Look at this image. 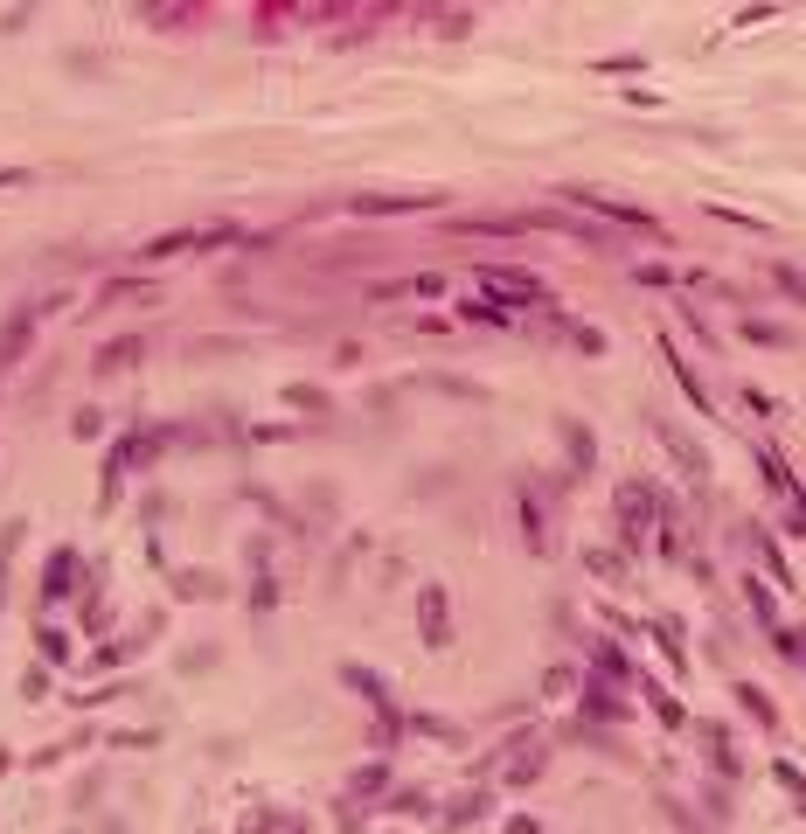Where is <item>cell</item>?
Returning <instances> with one entry per match:
<instances>
[{"mask_svg": "<svg viewBox=\"0 0 806 834\" xmlns=\"http://www.w3.org/2000/svg\"><path fill=\"white\" fill-rule=\"evenodd\" d=\"M202 834H209V828H202Z\"/></svg>", "mask_w": 806, "mask_h": 834, "instance_id": "d4e9b609", "label": "cell"}, {"mask_svg": "<svg viewBox=\"0 0 806 834\" xmlns=\"http://www.w3.org/2000/svg\"><path fill=\"white\" fill-rule=\"evenodd\" d=\"M758 466H765V480H772V494H793V473H786V459H779L772 445H758Z\"/></svg>", "mask_w": 806, "mask_h": 834, "instance_id": "9a60e30c", "label": "cell"}, {"mask_svg": "<svg viewBox=\"0 0 806 834\" xmlns=\"http://www.w3.org/2000/svg\"><path fill=\"white\" fill-rule=\"evenodd\" d=\"M598 70H605V77H619V70H626V77H640V70H647V56H605Z\"/></svg>", "mask_w": 806, "mask_h": 834, "instance_id": "44dd1931", "label": "cell"}, {"mask_svg": "<svg viewBox=\"0 0 806 834\" xmlns=\"http://www.w3.org/2000/svg\"><path fill=\"white\" fill-rule=\"evenodd\" d=\"M480 285H487L494 299H515V313H522V306H542L536 272H515V265H480Z\"/></svg>", "mask_w": 806, "mask_h": 834, "instance_id": "7a4b0ae2", "label": "cell"}, {"mask_svg": "<svg viewBox=\"0 0 806 834\" xmlns=\"http://www.w3.org/2000/svg\"><path fill=\"white\" fill-rule=\"evenodd\" d=\"M647 702H654V716H661L668 730H681V723H688V716H681V702H674V695H661L654 682H647Z\"/></svg>", "mask_w": 806, "mask_h": 834, "instance_id": "d6986e66", "label": "cell"}, {"mask_svg": "<svg viewBox=\"0 0 806 834\" xmlns=\"http://www.w3.org/2000/svg\"><path fill=\"white\" fill-rule=\"evenodd\" d=\"M654 515H668L661 508V494L647 487V480H633V487H619V522H626V550H633V536L654 522Z\"/></svg>", "mask_w": 806, "mask_h": 834, "instance_id": "277c9868", "label": "cell"}, {"mask_svg": "<svg viewBox=\"0 0 806 834\" xmlns=\"http://www.w3.org/2000/svg\"><path fill=\"white\" fill-rule=\"evenodd\" d=\"M779 647H786V654H806V633H800V626H793V633H779Z\"/></svg>", "mask_w": 806, "mask_h": 834, "instance_id": "603a6c76", "label": "cell"}, {"mask_svg": "<svg viewBox=\"0 0 806 834\" xmlns=\"http://www.w3.org/2000/svg\"><path fill=\"white\" fill-rule=\"evenodd\" d=\"M542 765H549V751H542V744H529V751H522V758L508 765V786H536Z\"/></svg>", "mask_w": 806, "mask_h": 834, "instance_id": "8fae6325", "label": "cell"}, {"mask_svg": "<svg viewBox=\"0 0 806 834\" xmlns=\"http://www.w3.org/2000/svg\"><path fill=\"white\" fill-rule=\"evenodd\" d=\"M445 195L438 188H410V195H355L348 216H417V209H438Z\"/></svg>", "mask_w": 806, "mask_h": 834, "instance_id": "6da1fadb", "label": "cell"}, {"mask_svg": "<svg viewBox=\"0 0 806 834\" xmlns=\"http://www.w3.org/2000/svg\"><path fill=\"white\" fill-rule=\"evenodd\" d=\"M341 682H348L355 695H369V702H376V716H383V737L397 730V702H390V689H383V682H376L362 661H348V668H341Z\"/></svg>", "mask_w": 806, "mask_h": 834, "instance_id": "8992f818", "label": "cell"}, {"mask_svg": "<svg viewBox=\"0 0 806 834\" xmlns=\"http://www.w3.org/2000/svg\"><path fill=\"white\" fill-rule=\"evenodd\" d=\"M126 362H139V341L126 334V341H112V348H98V376H112V369H126Z\"/></svg>", "mask_w": 806, "mask_h": 834, "instance_id": "5bb4252c", "label": "cell"}, {"mask_svg": "<svg viewBox=\"0 0 806 834\" xmlns=\"http://www.w3.org/2000/svg\"><path fill=\"white\" fill-rule=\"evenodd\" d=\"M14 181H21V167H0V188H14Z\"/></svg>", "mask_w": 806, "mask_h": 834, "instance_id": "cb8c5ba5", "label": "cell"}, {"mask_svg": "<svg viewBox=\"0 0 806 834\" xmlns=\"http://www.w3.org/2000/svg\"><path fill=\"white\" fill-rule=\"evenodd\" d=\"M77 577H84V563H77V550H56V556H49V577H42V598L56 605V598H63V591H70Z\"/></svg>", "mask_w": 806, "mask_h": 834, "instance_id": "52a82bcc", "label": "cell"}, {"mask_svg": "<svg viewBox=\"0 0 806 834\" xmlns=\"http://www.w3.org/2000/svg\"><path fill=\"white\" fill-rule=\"evenodd\" d=\"M383 779H390L383 765H362V772H355V800H376V793H383Z\"/></svg>", "mask_w": 806, "mask_h": 834, "instance_id": "ffe728a7", "label": "cell"}, {"mask_svg": "<svg viewBox=\"0 0 806 834\" xmlns=\"http://www.w3.org/2000/svg\"><path fill=\"white\" fill-rule=\"evenodd\" d=\"M417 626H424V647H452V598L438 584L417 591Z\"/></svg>", "mask_w": 806, "mask_h": 834, "instance_id": "5b68a950", "label": "cell"}, {"mask_svg": "<svg viewBox=\"0 0 806 834\" xmlns=\"http://www.w3.org/2000/svg\"><path fill=\"white\" fill-rule=\"evenodd\" d=\"M744 591H751V605H758V619H765V626H772V619H779V612H772V591H765V584H758V577H751V584H744Z\"/></svg>", "mask_w": 806, "mask_h": 834, "instance_id": "7402d4cb", "label": "cell"}, {"mask_svg": "<svg viewBox=\"0 0 806 834\" xmlns=\"http://www.w3.org/2000/svg\"><path fill=\"white\" fill-rule=\"evenodd\" d=\"M577 209H598L605 223H626V230H654V216L640 209V202H619V195H598V188H563Z\"/></svg>", "mask_w": 806, "mask_h": 834, "instance_id": "3957f363", "label": "cell"}, {"mask_svg": "<svg viewBox=\"0 0 806 834\" xmlns=\"http://www.w3.org/2000/svg\"><path fill=\"white\" fill-rule=\"evenodd\" d=\"M563 445H570V473L584 480V473H591V459H598V445H591V424H563Z\"/></svg>", "mask_w": 806, "mask_h": 834, "instance_id": "ba28073f", "label": "cell"}, {"mask_svg": "<svg viewBox=\"0 0 806 834\" xmlns=\"http://www.w3.org/2000/svg\"><path fill=\"white\" fill-rule=\"evenodd\" d=\"M702 751H709V765H716L723 779H737V751H730V737H723L716 723H702Z\"/></svg>", "mask_w": 806, "mask_h": 834, "instance_id": "9c48e42d", "label": "cell"}, {"mask_svg": "<svg viewBox=\"0 0 806 834\" xmlns=\"http://www.w3.org/2000/svg\"><path fill=\"white\" fill-rule=\"evenodd\" d=\"M251 828L258 834H306V821H299V814H265V807H251Z\"/></svg>", "mask_w": 806, "mask_h": 834, "instance_id": "4fadbf2b", "label": "cell"}, {"mask_svg": "<svg viewBox=\"0 0 806 834\" xmlns=\"http://www.w3.org/2000/svg\"><path fill=\"white\" fill-rule=\"evenodd\" d=\"M515 508H522V536H529V550H549V536H542V501L536 494H515Z\"/></svg>", "mask_w": 806, "mask_h": 834, "instance_id": "30bf717a", "label": "cell"}, {"mask_svg": "<svg viewBox=\"0 0 806 834\" xmlns=\"http://www.w3.org/2000/svg\"><path fill=\"white\" fill-rule=\"evenodd\" d=\"M195 244H202L195 230H167V237H153V244H146L139 258H174V251H195Z\"/></svg>", "mask_w": 806, "mask_h": 834, "instance_id": "7c38bea8", "label": "cell"}, {"mask_svg": "<svg viewBox=\"0 0 806 834\" xmlns=\"http://www.w3.org/2000/svg\"><path fill=\"white\" fill-rule=\"evenodd\" d=\"M480 814H487V793H466V800L445 807V828H466V821H480Z\"/></svg>", "mask_w": 806, "mask_h": 834, "instance_id": "2e32d148", "label": "cell"}, {"mask_svg": "<svg viewBox=\"0 0 806 834\" xmlns=\"http://www.w3.org/2000/svg\"><path fill=\"white\" fill-rule=\"evenodd\" d=\"M772 779H779V786L800 800V814H806V779H800V765H793V758H779V765H772Z\"/></svg>", "mask_w": 806, "mask_h": 834, "instance_id": "ac0fdd59", "label": "cell"}, {"mask_svg": "<svg viewBox=\"0 0 806 834\" xmlns=\"http://www.w3.org/2000/svg\"><path fill=\"white\" fill-rule=\"evenodd\" d=\"M737 702H744V709H751L758 723H779V709H772V695H765V689H751V682H737Z\"/></svg>", "mask_w": 806, "mask_h": 834, "instance_id": "e0dca14e", "label": "cell"}]
</instances>
